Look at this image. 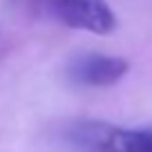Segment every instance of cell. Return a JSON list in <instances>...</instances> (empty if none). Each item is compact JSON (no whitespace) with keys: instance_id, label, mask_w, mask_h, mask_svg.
Masks as SVG:
<instances>
[{"instance_id":"3","label":"cell","mask_w":152,"mask_h":152,"mask_svg":"<svg viewBox=\"0 0 152 152\" xmlns=\"http://www.w3.org/2000/svg\"><path fill=\"white\" fill-rule=\"evenodd\" d=\"M128 72H130V63L125 58L112 56V54H99V52L78 54L67 65L69 81L81 87L116 85L121 78H125Z\"/></svg>"},{"instance_id":"4","label":"cell","mask_w":152,"mask_h":152,"mask_svg":"<svg viewBox=\"0 0 152 152\" xmlns=\"http://www.w3.org/2000/svg\"><path fill=\"white\" fill-rule=\"evenodd\" d=\"M139 152H152V130H137Z\"/></svg>"},{"instance_id":"1","label":"cell","mask_w":152,"mask_h":152,"mask_svg":"<svg viewBox=\"0 0 152 152\" xmlns=\"http://www.w3.org/2000/svg\"><path fill=\"white\" fill-rule=\"evenodd\" d=\"M58 137L72 152H139L137 130L101 119H72L61 128Z\"/></svg>"},{"instance_id":"2","label":"cell","mask_w":152,"mask_h":152,"mask_svg":"<svg viewBox=\"0 0 152 152\" xmlns=\"http://www.w3.org/2000/svg\"><path fill=\"white\" fill-rule=\"evenodd\" d=\"M49 11L61 25L90 34H112L116 14L105 0H49Z\"/></svg>"}]
</instances>
